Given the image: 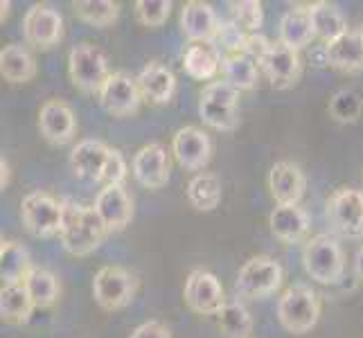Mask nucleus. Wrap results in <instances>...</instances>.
Returning <instances> with one entry per match:
<instances>
[{"mask_svg":"<svg viewBox=\"0 0 363 338\" xmlns=\"http://www.w3.org/2000/svg\"><path fill=\"white\" fill-rule=\"evenodd\" d=\"M108 235L104 221L99 219L93 205H77L70 198L64 201V228H61V244L74 257H86L102 246Z\"/></svg>","mask_w":363,"mask_h":338,"instance_id":"f257e3e1","label":"nucleus"},{"mask_svg":"<svg viewBox=\"0 0 363 338\" xmlns=\"http://www.w3.org/2000/svg\"><path fill=\"white\" fill-rule=\"evenodd\" d=\"M199 116L215 131H235L240 127V91L228 81H210L199 97Z\"/></svg>","mask_w":363,"mask_h":338,"instance_id":"f03ea898","label":"nucleus"},{"mask_svg":"<svg viewBox=\"0 0 363 338\" xmlns=\"http://www.w3.org/2000/svg\"><path fill=\"white\" fill-rule=\"evenodd\" d=\"M320 318V295L307 284L289 286L278 300V320L291 334H307Z\"/></svg>","mask_w":363,"mask_h":338,"instance_id":"7ed1b4c3","label":"nucleus"},{"mask_svg":"<svg viewBox=\"0 0 363 338\" xmlns=\"http://www.w3.org/2000/svg\"><path fill=\"white\" fill-rule=\"evenodd\" d=\"M303 266L318 284H336L343 280L345 257L341 244L332 235H316L303 248Z\"/></svg>","mask_w":363,"mask_h":338,"instance_id":"20e7f679","label":"nucleus"},{"mask_svg":"<svg viewBox=\"0 0 363 338\" xmlns=\"http://www.w3.org/2000/svg\"><path fill=\"white\" fill-rule=\"evenodd\" d=\"M68 74L74 89L84 95H99L113 72L108 70V59L102 50L91 43H79L68 55Z\"/></svg>","mask_w":363,"mask_h":338,"instance_id":"39448f33","label":"nucleus"},{"mask_svg":"<svg viewBox=\"0 0 363 338\" xmlns=\"http://www.w3.org/2000/svg\"><path fill=\"white\" fill-rule=\"evenodd\" d=\"M284 280V271L278 264V259L269 255L250 257L237 273L235 293L244 300H264L280 289Z\"/></svg>","mask_w":363,"mask_h":338,"instance_id":"423d86ee","label":"nucleus"},{"mask_svg":"<svg viewBox=\"0 0 363 338\" xmlns=\"http://www.w3.org/2000/svg\"><path fill=\"white\" fill-rule=\"evenodd\" d=\"M21 219L25 230L39 240L61 235L64 228V201H57L48 192H30L21 201Z\"/></svg>","mask_w":363,"mask_h":338,"instance_id":"0eeeda50","label":"nucleus"},{"mask_svg":"<svg viewBox=\"0 0 363 338\" xmlns=\"http://www.w3.org/2000/svg\"><path fill=\"white\" fill-rule=\"evenodd\" d=\"M138 282L124 266H102L93 278V298L104 311H120L135 298Z\"/></svg>","mask_w":363,"mask_h":338,"instance_id":"6e6552de","label":"nucleus"},{"mask_svg":"<svg viewBox=\"0 0 363 338\" xmlns=\"http://www.w3.org/2000/svg\"><path fill=\"white\" fill-rule=\"evenodd\" d=\"M328 219L334 230L347 240L363 237V192L354 187H339L328 198Z\"/></svg>","mask_w":363,"mask_h":338,"instance_id":"1a4fd4ad","label":"nucleus"},{"mask_svg":"<svg viewBox=\"0 0 363 338\" xmlns=\"http://www.w3.org/2000/svg\"><path fill=\"white\" fill-rule=\"evenodd\" d=\"M183 298L187 309L199 316H219V311L226 305V295H223L219 278L206 269H196L187 275Z\"/></svg>","mask_w":363,"mask_h":338,"instance_id":"9d476101","label":"nucleus"},{"mask_svg":"<svg viewBox=\"0 0 363 338\" xmlns=\"http://www.w3.org/2000/svg\"><path fill=\"white\" fill-rule=\"evenodd\" d=\"M23 36L36 50H50L64 39V16L50 5H32L23 18Z\"/></svg>","mask_w":363,"mask_h":338,"instance_id":"9b49d317","label":"nucleus"},{"mask_svg":"<svg viewBox=\"0 0 363 338\" xmlns=\"http://www.w3.org/2000/svg\"><path fill=\"white\" fill-rule=\"evenodd\" d=\"M259 70L264 72V77L271 81L275 91H286L300 79L303 61H300V52H296V50L278 39L271 41L264 57L259 59Z\"/></svg>","mask_w":363,"mask_h":338,"instance_id":"f8f14e48","label":"nucleus"},{"mask_svg":"<svg viewBox=\"0 0 363 338\" xmlns=\"http://www.w3.org/2000/svg\"><path fill=\"white\" fill-rule=\"evenodd\" d=\"M99 104L113 118H131L140 111L145 102L143 93L138 89V81L127 72H113L99 91Z\"/></svg>","mask_w":363,"mask_h":338,"instance_id":"ddd939ff","label":"nucleus"},{"mask_svg":"<svg viewBox=\"0 0 363 338\" xmlns=\"http://www.w3.org/2000/svg\"><path fill=\"white\" fill-rule=\"evenodd\" d=\"M169 154L172 152H167L160 142H149L140 147L131 160L133 179L143 187H147V190H160V187H165L172 171Z\"/></svg>","mask_w":363,"mask_h":338,"instance_id":"4468645a","label":"nucleus"},{"mask_svg":"<svg viewBox=\"0 0 363 338\" xmlns=\"http://www.w3.org/2000/svg\"><path fill=\"white\" fill-rule=\"evenodd\" d=\"M172 156L187 171H199L212 158V142L203 129L199 127H183L172 137Z\"/></svg>","mask_w":363,"mask_h":338,"instance_id":"2eb2a0df","label":"nucleus"},{"mask_svg":"<svg viewBox=\"0 0 363 338\" xmlns=\"http://www.w3.org/2000/svg\"><path fill=\"white\" fill-rule=\"evenodd\" d=\"M39 131L50 145L64 147L72 142L77 133L74 111L61 99H48L39 111Z\"/></svg>","mask_w":363,"mask_h":338,"instance_id":"dca6fc26","label":"nucleus"},{"mask_svg":"<svg viewBox=\"0 0 363 338\" xmlns=\"http://www.w3.org/2000/svg\"><path fill=\"white\" fill-rule=\"evenodd\" d=\"M221 28L215 7L203 0H190L181 9V30L190 43H215Z\"/></svg>","mask_w":363,"mask_h":338,"instance_id":"f3484780","label":"nucleus"},{"mask_svg":"<svg viewBox=\"0 0 363 338\" xmlns=\"http://www.w3.org/2000/svg\"><path fill=\"white\" fill-rule=\"evenodd\" d=\"M93 208L97 210L108 232L124 230L133 219V198L124 190V185H104Z\"/></svg>","mask_w":363,"mask_h":338,"instance_id":"a211bd4d","label":"nucleus"},{"mask_svg":"<svg viewBox=\"0 0 363 338\" xmlns=\"http://www.w3.org/2000/svg\"><path fill=\"white\" fill-rule=\"evenodd\" d=\"M307 190V176L289 160L275 162L269 171V192L278 205H298Z\"/></svg>","mask_w":363,"mask_h":338,"instance_id":"6ab92c4d","label":"nucleus"},{"mask_svg":"<svg viewBox=\"0 0 363 338\" xmlns=\"http://www.w3.org/2000/svg\"><path fill=\"white\" fill-rule=\"evenodd\" d=\"M138 89L143 93V99L154 106H162L172 102L177 93V74L160 61H149V64L138 72Z\"/></svg>","mask_w":363,"mask_h":338,"instance_id":"aec40b11","label":"nucleus"},{"mask_svg":"<svg viewBox=\"0 0 363 338\" xmlns=\"http://www.w3.org/2000/svg\"><path fill=\"white\" fill-rule=\"evenodd\" d=\"M111 147L102 140H82L72 147L70 152V167L72 174L79 181H102V174L106 169Z\"/></svg>","mask_w":363,"mask_h":338,"instance_id":"412c9836","label":"nucleus"},{"mask_svg":"<svg viewBox=\"0 0 363 338\" xmlns=\"http://www.w3.org/2000/svg\"><path fill=\"white\" fill-rule=\"evenodd\" d=\"M271 232L284 244H300L309 235V215L300 205H275L269 217Z\"/></svg>","mask_w":363,"mask_h":338,"instance_id":"4be33fe9","label":"nucleus"},{"mask_svg":"<svg viewBox=\"0 0 363 338\" xmlns=\"http://www.w3.org/2000/svg\"><path fill=\"white\" fill-rule=\"evenodd\" d=\"M316 39L314 21H311L309 5H294L280 21V41L296 52L309 47Z\"/></svg>","mask_w":363,"mask_h":338,"instance_id":"5701e85b","label":"nucleus"},{"mask_svg":"<svg viewBox=\"0 0 363 338\" xmlns=\"http://www.w3.org/2000/svg\"><path fill=\"white\" fill-rule=\"evenodd\" d=\"M221 61L223 55L215 43H192L183 55V70L196 81H210L219 74Z\"/></svg>","mask_w":363,"mask_h":338,"instance_id":"b1692460","label":"nucleus"},{"mask_svg":"<svg viewBox=\"0 0 363 338\" xmlns=\"http://www.w3.org/2000/svg\"><path fill=\"white\" fill-rule=\"evenodd\" d=\"M325 55H328V66L343 70V72H357L363 70V41L361 30H347L341 39L325 45Z\"/></svg>","mask_w":363,"mask_h":338,"instance_id":"393cba45","label":"nucleus"},{"mask_svg":"<svg viewBox=\"0 0 363 338\" xmlns=\"http://www.w3.org/2000/svg\"><path fill=\"white\" fill-rule=\"evenodd\" d=\"M0 74L9 84H28L36 77V59L25 45L9 43L0 52Z\"/></svg>","mask_w":363,"mask_h":338,"instance_id":"a878e982","label":"nucleus"},{"mask_svg":"<svg viewBox=\"0 0 363 338\" xmlns=\"http://www.w3.org/2000/svg\"><path fill=\"white\" fill-rule=\"evenodd\" d=\"M223 81H228L237 91H253L259 81V64L248 52L223 55L221 61Z\"/></svg>","mask_w":363,"mask_h":338,"instance_id":"bb28decb","label":"nucleus"},{"mask_svg":"<svg viewBox=\"0 0 363 338\" xmlns=\"http://www.w3.org/2000/svg\"><path fill=\"white\" fill-rule=\"evenodd\" d=\"M30 271H32V261L28 248L18 242L3 240V244H0V275H3V286L23 284Z\"/></svg>","mask_w":363,"mask_h":338,"instance_id":"cd10ccee","label":"nucleus"},{"mask_svg":"<svg viewBox=\"0 0 363 338\" xmlns=\"http://www.w3.org/2000/svg\"><path fill=\"white\" fill-rule=\"evenodd\" d=\"M23 286L28 289L32 303L36 309H50L57 305V300L61 295V282L59 278L48 269L32 266L28 273V278L23 280Z\"/></svg>","mask_w":363,"mask_h":338,"instance_id":"c85d7f7f","label":"nucleus"},{"mask_svg":"<svg viewBox=\"0 0 363 338\" xmlns=\"http://www.w3.org/2000/svg\"><path fill=\"white\" fill-rule=\"evenodd\" d=\"M311 21H314V30H316V39L323 41V45H328L347 32V21L341 14V9H336L330 3H311Z\"/></svg>","mask_w":363,"mask_h":338,"instance_id":"c756f323","label":"nucleus"},{"mask_svg":"<svg viewBox=\"0 0 363 338\" xmlns=\"http://www.w3.org/2000/svg\"><path fill=\"white\" fill-rule=\"evenodd\" d=\"M187 201L199 212H212L221 203V181L217 174L201 171L187 183Z\"/></svg>","mask_w":363,"mask_h":338,"instance_id":"7c9ffc66","label":"nucleus"},{"mask_svg":"<svg viewBox=\"0 0 363 338\" xmlns=\"http://www.w3.org/2000/svg\"><path fill=\"white\" fill-rule=\"evenodd\" d=\"M34 303L23 284L3 286L0 291V316L9 325H25L32 318Z\"/></svg>","mask_w":363,"mask_h":338,"instance_id":"2f4dec72","label":"nucleus"},{"mask_svg":"<svg viewBox=\"0 0 363 338\" xmlns=\"http://www.w3.org/2000/svg\"><path fill=\"white\" fill-rule=\"evenodd\" d=\"M217 320L219 332L226 338H250V332H253V316L242 300H226Z\"/></svg>","mask_w":363,"mask_h":338,"instance_id":"473e14b6","label":"nucleus"},{"mask_svg":"<svg viewBox=\"0 0 363 338\" xmlns=\"http://www.w3.org/2000/svg\"><path fill=\"white\" fill-rule=\"evenodd\" d=\"M72 9L74 16L93 28H111L120 16V5L113 0H77Z\"/></svg>","mask_w":363,"mask_h":338,"instance_id":"72a5a7b5","label":"nucleus"},{"mask_svg":"<svg viewBox=\"0 0 363 338\" xmlns=\"http://www.w3.org/2000/svg\"><path fill=\"white\" fill-rule=\"evenodd\" d=\"M328 111L339 124H354L363 113V102L354 91L341 89L332 95Z\"/></svg>","mask_w":363,"mask_h":338,"instance_id":"f704fd0d","label":"nucleus"},{"mask_svg":"<svg viewBox=\"0 0 363 338\" xmlns=\"http://www.w3.org/2000/svg\"><path fill=\"white\" fill-rule=\"evenodd\" d=\"M230 21L246 34H259L262 23H264V9L259 0H240L230 3Z\"/></svg>","mask_w":363,"mask_h":338,"instance_id":"c9c22d12","label":"nucleus"},{"mask_svg":"<svg viewBox=\"0 0 363 338\" xmlns=\"http://www.w3.org/2000/svg\"><path fill=\"white\" fill-rule=\"evenodd\" d=\"M135 7V18L145 28H160L165 25L172 14V0H138Z\"/></svg>","mask_w":363,"mask_h":338,"instance_id":"e433bc0d","label":"nucleus"},{"mask_svg":"<svg viewBox=\"0 0 363 338\" xmlns=\"http://www.w3.org/2000/svg\"><path fill=\"white\" fill-rule=\"evenodd\" d=\"M248 36L246 32H242L233 21H221V28H219V34L215 39V45L219 47V52L223 55H235V52H244V47L248 43Z\"/></svg>","mask_w":363,"mask_h":338,"instance_id":"4c0bfd02","label":"nucleus"},{"mask_svg":"<svg viewBox=\"0 0 363 338\" xmlns=\"http://www.w3.org/2000/svg\"><path fill=\"white\" fill-rule=\"evenodd\" d=\"M127 174H129L127 158L122 156L120 149H111L106 169H104L102 181H99V183H104V185H122L124 179H127Z\"/></svg>","mask_w":363,"mask_h":338,"instance_id":"58836bf2","label":"nucleus"},{"mask_svg":"<svg viewBox=\"0 0 363 338\" xmlns=\"http://www.w3.org/2000/svg\"><path fill=\"white\" fill-rule=\"evenodd\" d=\"M129 338H172V332L167 329L165 322L160 320H147L131 332Z\"/></svg>","mask_w":363,"mask_h":338,"instance_id":"ea45409f","label":"nucleus"},{"mask_svg":"<svg viewBox=\"0 0 363 338\" xmlns=\"http://www.w3.org/2000/svg\"><path fill=\"white\" fill-rule=\"evenodd\" d=\"M354 275H357V280L363 282V246L357 250V255H354Z\"/></svg>","mask_w":363,"mask_h":338,"instance_id":"a19ab883","label":"nucleus"},{"mask_svg":"<svg viewBox=\"0 0 363 338\" xmlns=\"http://www.w3.org/2000/svg\"><path fill=\"white\" fill-rule=\"evenodd\" d=\"M0 171H3V181H0V185H3V190H5V187L9 185V162L5 156L0 158Z\"/></svg>","mask_w":363,"mask_h":338,"instance_id":"79ce46f5","label":"nucleus"},{"mask_svg":"<svg viewBox=\"0 0 363 338\" xmlns=\"http://www.w3.org/2000/svg\"><path fill=\"white\" fill-rule=\"evenodd\" d=\"M9 7H11L9 0H3V3H0V9H3V21H5V18H7V14H9Z\"/></svg>","mask_w":363,"mask_h":338,"instance_id":"37998d69","label":"nucleus"},{"mask_svg":"<svg viewBox=\"0 0 363 338\" xmlns=\"http://www.w3.org/2000/svg\"><path fill=\"white\" fill-rule=\"evenodd\" d=\"M361 41H363V28H361Z\"/></svg>","mask_w":363,"mask_h":338,"instance_id":"c03bdc74","label":"nucleus"}]
</instances>
